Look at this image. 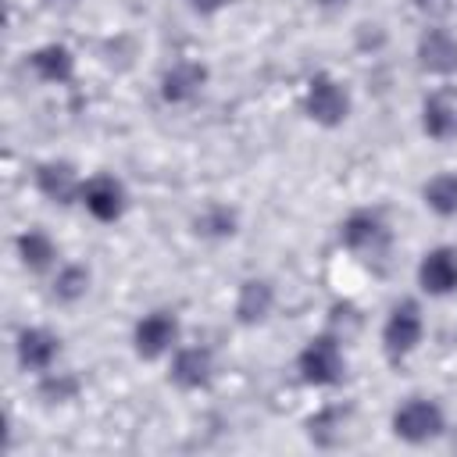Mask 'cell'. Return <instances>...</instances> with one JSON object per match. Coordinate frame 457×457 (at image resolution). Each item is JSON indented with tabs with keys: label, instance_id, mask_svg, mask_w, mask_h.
I'll return each instance as SVG.
<instances>
[{
	"label": "cell",
	"instance_id": "14",
	"mask_svg": "<svg viewBox=\"0 0 457 457\" xmlns=\"http://www.w3.org/2000/svg\"><path fill=\"white\" fill-rule=\"evenodd\" d=\"M36 189H39L50 204L68 207V204L79 200L82 179H79L75 164H68V161H43V164H36Z\"/></svg>",
	"mask_w": 457,
	"mask_h": 457
},
{
	"label": "cell",
	"instance_id": "11",
	"mask_svg": "<svg viewBox=\"0 0 457 457\" xmlns=\"http://www.w3.org/2000/svg\"><path fill=\"white\" fill-rule=\"evenodd\" d=\"M418 68L428 75H453L457 71V36L443 25H428L418 36Z\"/></svg>",
	"mask_w": 457,
	"mask_h": 457
},
{
	"label": "cell",
	"instance_id": "17",
	"mask_svg": "<svg viewBox=\"0 0 457 457\" xmlns=\"http://www.w3.org/2000/svg\"><path fill=\"white\" fill-rule=\"evenodd\" d=\"M14 246H18V257H21V264L29 271H46V268L57 264V246L43 228H25L14 239Z\"/></svg>",
	"mask_w": 457,
	"mask_h": 457
},
{
	"label": "cell",
	"instance_id": "5",
	"mask_svg": "<svg viewBox=\"0 0 457 457\" xmlns=\"http://www.w3.org/2000/svg\"><path fill=\"white\" fill-rule=\"evenodd\" d=\"M421 336H425L421 307H418L414 300H400V303L389 311L386 325H382V346H386V353H389L393 361H400V357H407V353L418 350Z\"/></svg>",
	"mask_w": 457,
	"mask_h": 457
},
{
	"label": "cell",
	"instance_id": "23",
	"mask_svg": "<svg viewBox=\"0 0 457 457\" xmlns=\"http://www.w3.org/2000/svg\"><path fill=\"white\" fill-rule=\"evenodd\" d=\"M314 4H318L321 11H339V7H346L350 0H314Z\"/></svg>",
	"mask_w": 457,
	"mask_h": 457
},
{
	"label": "cell",
	"instance_id": "18",
	"mask_svg": "<svg viewBox=\"0 0 457 457\" xmlns=\"http://www.w3.org/2000/svg\"><path fill=\"white\" fill-rule=\"evenodd\" d=\"M421 200L439 218H457V171H439L421 186Z\"/></svg>",
	"mask_w": 457,
	"mask_h": 457
},
{
	"label": "cell",
	"instance_id": "15",
	"mask_svg": "<svg viewBox=\"0 0 457 457\" xmlns=\"http://www.w3.org/2000/svg\"><path fill=\"white\" fill-rule=\"evenodd\" d=\"M25 64L32 68L36 79L57 82V86L71 82V75H75V57H71V50L64 43H43V46H36Z\"/></svg>",
	"mask_w": 457,
	"mask_h": 457
},
{
	"label": "cell",
	"instance_id": "6",
	"mask_svg": "<svg viewBox=\"0 0 457 457\" xmlns=\"http://www.w3.org/2000/svg\"><path fill=\"white\" fill-rule=\"evenodd\" d=\"M179 346V318L175 311H150L132 328V350L143 361H157Z\"/></svg>",
	"mask_w": 457,
	"mask_h": 457
},
{
	"label": "cell",
	"instance_id": "4",
	"mask_svg": "<svg viewBox=\"0 0 457 457\" xmlns=\"http://www.w3.org/2000/svg\"><path fill=\"white\" fill-rule=\"evenodd\" d=\"M79 204L86 207L89 218L111 225V221H118V218L125 214V207H129V193H125L121 179H114V175H107V171H96V175L82 179Z\"/></svg>",
	"mask_w": 457,
	"mask_h": 457
},
{
	"label": "cell",
	"instance_id": "21",
	"mask_svg": "<svg viewBox=\"0 0 457 457\" xmlns=\"http://www.w3.org/2000/svg\"><path fill=\"white\" fill-rule=\"evenodd\" d=\"M86 289H89V268H82V264H64V268H57V275H54V296H57L61 303L82 300Z\"/></svg>",
	"mask_w": 457,
	"mask_h": 457
},
{
	"label": "cell",
	"instance_id": "20",
	"mask_svg": "<svg viewBox=\"0 0 457 457\" xmlns=\"http://www.w3.org/2000/svg\"><path fill=\"white\" fill-rule=\"evenodd\" d=\"M343 425H346V407L328 403L318 414L307 418V436L314 446H339L343 443Z\"/></svg>",
	"mask_w": 457,
	"mask_h": 457
},
{
	"label": "cell",
	"instance_id": "16",
	"mask_svg": "<svg viewBox=\"0 0 457 457\" xmlns=\"http://www.w3.org/2000/svg\"><path fill=\"white\" fill-rule=\"evenodd\" d=\"M275 307V289L264 278H246L236 293V321L243 325H261Z\"/></svg>",
	"mask_w": 457,
	"mask_h": 457
},
{
	"label": "cell",
	"instance_id": "9",
	"mask_svg": "<svg viewBox=\"0 0 457 457\" xmlns=\"http://www.w3.org/2000/svg\"><path fill=\"white\" fill-rule=\"evenodd\" d=\"M421 132L436 143L457 139V86H439L421 100Z\"/></svg>",
	"mask_w": 457,
	"mask_h": 457
},
{
	"label": "cell",
	"instance_id": "22",
	"mask_svg": "<svg viewBox=\"0 0 457 457\" xmlns=\"http://www.w3.org/2000/svg\"><path fill=\"white\" fill-rule=\"evenodd\" d=\"M79 393V378L68 375V371H46L43 382H39V396L46 403H64V400H75Z\"/></svg>",
	"mask_w": 457,
	"mask_h": 457
},
{
	"label": "cell",
	"instance_id": "12",
	"mask_svg": "<svg viewBox=\"0 0 457 457\" xmlns=\"http://www.w3.org/2000/svg\"><path fill=\"white\" fill-rule=\"evenodd\" d=\"M418 286L428 296H450L457 289V246H432L418 261Z\"/></svg>",
	"mask_w": 457,
	"mask_h": 457
},
{
	"label": "cell",
	"instance_id": "2",
	"mask_svg": "<svg viewBox=\"0 0 457 457\" xmlns=\"http://www.w3.org/2000/svg\"><path fill=\"white\" fill-rule=\"evenodd\" d=\"M296 371L307 386H336L346 371V361H343V346L332 332H321V336H311L303 343V350L296 353Z\"/></svg>",
	"mask_w": 457,
	"mask_h": 457
},
{
	"label": "cell",
	"instance_id": "10",
	"mask_svg": "<svg viewBox=\"0 0 457 457\" xmlns=\"http://www.w3.org/2000/svg\"><path fill=\"white\" fill-rule=\"evenodd\" d=\"M14 353H18V364L21 371H36V375H46L54 371L57 357H61V339L50 332V328H21L18 339H14Z\"/></svg>",
	"mask_w": 457,
	"mask_h": 457
},
{
	"label": "cell",
	"instance_id": "3",
	"mask_svg": "<svg viewBox=\"0 0 457 457\" xmlns=\"http://www.w3.org/2000/svg\"><path fill=\"white\" fill-rule=\"evenodd\" d=\"M303 111H307L311 121H318L325 129H336L350 118V93L336 75L318 71V75H311V82L303 89Z\"/></svg>",
	"mask_w": 457,
	"mask_h": 457
},
{
	"label": "cell",
	"instance_id": "8",
	"mask_svg": "<svg viewBox=\"0 0 457 457\" xmlns=\"http://www.w3.org/2000/svg\"><path fill=\"white\" fill-rule=\"evenodd\" d=\"M168 378H171L179 389H186V393L207 389L211 378H214V353H211V346H204V343L175 346V350H171Z\"/></svg>",
	"mask_w": 457,
	"mask_h": 457
},
{
	"label": "cell",
	"instance_id": "7",
	"mask_svg": "<svg viewBox=\"0 0 457 457\" xmlns=\"http://www.w3.org/2000/svg\"><path fill=\"white\" fill-rule=\"evenodd\" d=\"M339 243L350 250V253H382L386 243H389V228L382 221L378 211H350L339 225Z\"/></svg>",
	"mask_w": 457,
	"mask_h": 457
},
{
	"label": "cell",
	"instance_id": "1",
	"mask_svg": "<svg viewBox=\"0 0 457 457\" xmlns=\"http://www.w3.org/2000/svg\"><path fill=\"white\" fill-rule=\"evenodd\" d=\"M393 436L411 443V446H421V443H432L436 436L446 432V414L436 400L428 396H407L396 411H393Z\"/></svg>",
	"mask_w": 457,
	"mask_h": 457
},
{
	"label": "cell",
	"instance_id": "13",
	"mask_svg": "<svg viewBox=\"0 0 457 457\" xmlns=\"http://www.w3.org/2000/svg\"><path fill=\"white\" fill-rule=\"evenodd\" d=\"M207 86V64L200 61H175L161 75V100L164 104H189Z\"/></svg>",
	"mask_w": 457,
	"mask_h": 457
},
{
	"label": "cell",
	"instance_id": "19",
	"mask_svg": "<svg viewBox=\"0 0 457 457\" xmlns=\"http://www.w3.org/2000/svg\"><path fill=\"white\" fill-rule=\"evenodd\" d=\"M239 228V214L228 204H207L196 218H193V232L204 239H228Z\"/></svg>",
	"mask_w": 457,
	"mask_h": 457
}]
</instances>
